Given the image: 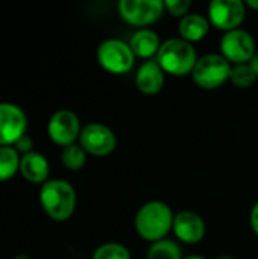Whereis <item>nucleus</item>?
<instances>
[{
	"label": "nucleus",
	"mask_w": 258,
	"mask_h": 259,
	"mask_svg": "<svg viewBox=\"0 0 258 259\" xmlns=\"http://www.w3.org/2000/svg\"><path fill=\"white\" fill-rule=\"evenodd\" d=\"M255 53L257 50L252 35L240 27L225 32L220 39V55L233 65L249 64Z\"/></svg>",
	"instance_id": "7"
},
{
	"label": "nucleus",
	"mask_w": 258,
	"mask_h": 259,
	"mask_svg": "<svg viewBox=\"0 0 258 259\" xmlns=\"http://www.w3.org/2000/svg\"><path fill=\"white\" fill-rule=\"evenodd\" d=\"M79 144L90 155L108 156L114 152L117 146V138L108 126L102 123H88L81 131Z\"/></svg>",
	"instance_id": "11"
},
{
	"label": "nucleus",
	"mask_w": 258,
	"mask_h": 259,
	"mask_svg": "<svg viewBox=\"0 0 258 259\" xmlns=\"http://www.w3.org/2000/svg\"><path fill=\"white\" fill-rule=\"evenodd\" d=\"M172 231L181 243L198 244L205 237V223L199 214L193 211H181L175 214Z\"/></svg>",
	"instance_id": "12"
},
{
	"label": "nucleus",
	"mask_w": 258,
	"mask_h": 259,
	"mask_svg": "<svg viewBox=\"0 0 258 259\" xmlns=\"http://www.w3.org/2000/svg\"><path fill=\"white\" fill-rule=\"evenodd\" d=\"M245 6H249V8L257 9L258 11V0H246L245 2Z\"/></svg>",
	"instance_id": "26"
},
{
	"label": "nucleus",
	"mask_w": 258,
	"mask_h": 259,
	"mask_svg": "<svg viewBox=\"0 0 258 259\" xmlns=\"http://www.w3.org/2000/svg\"><path fill=\"white\" fill-rule=\"evenodd\" d=\"M175 214L172 208L161 200H151L144 203L135 214L137 234L151 243L164 240L173 228Z\"/></svg>",
	"instance_id": "1"
},
{
	"label": "nucleus",
	"mask_w": 258,
	"mask_h": 259,
	"mask_svg": "<svg viewBox=\"0 0 258 259\" xmlns=\"http://www.w3.org/2000/svg\"><path fill=\"white\" fill-rule=\"evenodd\" d=\"M20 153L12 146L0 147V182L12 179L20 171Z\"/></svg>",
	"instance_id": "17"
},
{
	"label": "nucleus",
	"mask_w": 258,
	"mask_h": 259,
	"mask_svg": "<svg viewBox=\"0 0 258 259\" xmlns=\"http://www.w3.org/2000/svg\"><path fill=\"white\" fill-rule=\"evenodd\" d=\"M219 259H234V258H231V256H222V258H219Z\"/></svg>",
	"instance_id": "29"
},
{
	"label": "nucleus",
	"mask_w": 258,
	"mask_h": 259,
	"mask_svg": "<svg viewBox=\"0 0 258 259\" xmlns=\"http://www.w3.org/2000/svg\"><path fill=\"white\" fill-rule=\"evenodd\" d=\"M257 76L252 71L249 64H239V65H233L231 68V74H230V82L237 87V88H249L254 85Z\"/></svg>",
	"instance_id": "20"
},
{
	"label": "nucleus",
	"mask_w": 258,
	"mask_h": 259,
	"mask_svg": "<svg viewBox=\"0 0 258 259\" xmlns=\"http://www.w3.org/2000/svg\"><path fill=\"white\" fill-rule=\"evenodd\" d=\"M249 65H251L252 71L255 73V76H257V79H258V53H255V55H254V58L249 61Z\"/></svg>",
	"instance_id": "25"
},
{
	"label": "nucleus",
	"mask_w": 258,
	"mask_h": 259,
	"mask_svg": "<svg viewBox=\"0 0 258 259\" xmlns=\"http://www.w3.org/2000/svg\"><path fill=\"white\" fill-rule=\"evenodd\" d=\"M81 121L79 117L70 109H59L49 118L47 123V134L49 138L62 149L71 146L79 140L81 135Z\"/></svg>",
	"instance_id": "8"
},
{
	"label": "nucleus",
	"mask_w": 258,
	"mask_h": 259,
	"mask_svg": "<svg viewBox=\"0 0 258 259\" xmlns=\"http://www.w3.org/2000/svg\"><path fill=\"white\" fill-rule=\"evenodd\" d=\"M164 74L166 73L163 71V68L157 62V59L144 61L137 70L135 85H137L138 91H141L143 94H148V96L157 94L164 87V80H166Z\"/></svg>",
	"instance_id": "13"
},
{
	"label": "nucleus",
	"mask_w": 258,
	"mask_h": 259,
	"mask_svg": "<svg viewBox=\"0 0 258 259\" xmlns=\"http://www.w3.org/2000/svg\"><path fill=\"white\" fill-rule=\"evenodd\" d=\"M233 65L217 53L204 55L198 59L192 77L193 82L202 90H216L230 80Z\"/></svg>",
	"instance_id": "4"
},
{
	"label": "nucleus",
	"mask_w": 258,
	"mask_h": 259,
	"mask_svg": "<svg viewBox=\"0 0 258 259\" xmlns=\"http://www.w3.org/2000/svg\"><path fill=\"white\" fill-rule=\"evenodd\" d=\"M91 259H131V253L123 244L105 243L94 250Z\"/></svg>",
	"instance_id": "21"
},
{
	"label": "nucleus",
	"mask_w": 258,
	"mask_h": 259,
	"mask_svg": "<svg viewBox=\"0 0 258 259\" xmlns=\"http://www.w3.org/2000/svg\"><path fill=\"white\" fill-rule=\"evenodd\" d=\"M192 6L190 0H166L164 2V9L173 15V17H181L184 18L186 15H189V9Z\"/></svg>",
	"instance_id": "22"
},
{
	"label": "nucleus",
	"mask_w": 258,
	"mask_h": 259,
	"mask_svg": "<svg viewBox=\"0 0 258 259\" xmlns=\"http://www.w3.org/2000/svg\"><path fill=\"white\" fill-rule=\"evenodd\" d=\"M14 259H32L30 256H27V255H17Z\"/></svg>",
	"instance_id": "28"
},
{
	"label": "nucleus",
	"mask_w": 258,
	"mask_h": 259,
	"mask_svg": "<svg viewBox=\"0 0 258 259\" xmlns=\"http://www.w3.org/2000/svg\"><path fill=\"white\" fill-rule=\"evenodd\" d=\"M61 161H62V165L67 168V170H71V171H78L81 170L85 162H87V152L82 149L81 144H71V146H67L62 149V153H61Z\"/></svg>",
	"instance_id": "19"
},
{
	"label": "nucleus",
	"mask_w": 258,
	"mask_h": 259,
	"mask_svg": "<svg viewBox=\"0 0 258 259\" xmlns=\"http://www.w3.org/2000/svg\"><path fill=\"white\" fill-rule=\"evenodd\" d=\"M40 203L53 222H67L76 209V191L64 179H50L40 188Z\"/></svg>",
	"instance_id": "2"
},
{
	"label": "nucleus",
	"mask_w": 258,
	"mask_h": 259,
	"mask_svg": "<svg viewBox=\"0 0 258 259\" xmlns=\"http://www.w3.org/2000/svg\"><path fill=\"white\" fill-rule=\"evenodd\" d=\"M245 17L246 8L242 0H213L208 5V21L220 30L239 29Z\"/></svg>",
	"instance_id": "10"
},
{
	"label": "nucleus",
	"mask_w": 258,
	"mask_h": 259,
	"mask_svg": "<svg viewBox=\"0 0 258 259\" xmlns=\"http://www.w3.org/2000/svg\"><path fill=\"white\" fill-rule=\"evenodd\" d=\"M198 59L193 44L182 38H170L164 41L157 55V62L163 71L172 76L192 74Z\"/></svg>",
	"instance_id": "3"
},
{
	"label": "nucleus",
	"mask_w": 258,
	"mask_h": 259,
	"mask_svg": "<svg viewBox=\"0 0 258 259\" xmlns=\"http://www.w3.org/2000/svg\"><path fill=\"white\" fill-rule=\"evenodd\" d=\"M96 58L99 65L111 74H125L134 67L135 55L132 53L129 42L117 38L105 39L99 44Z\"/></svg>",
	"instance_id": "5"
},
{
	"label": "nucleus",
	"mask_w": 258,
	"mask_h": 259,
	"mask_svg": "<svg viewBox=\"0 0 258 259\" xmlns=\"http://www.w3.org/2000/svg\"><path fill=\"white\" fill-rule=\"evenodd\" d=\"M21 156L23 155H27V153H30V152H33V140L26 134L24 137H21L14 146H12Z\"/></svg>",
	"instance_id": "23"
},
{
	"label": "nucleus",
	"mask_w": 258,
	"mask_h": 259,
	"mask_svg": "<svg viewBox=\"0 0 258 259\" xmlns=\"http://www.w3.org/2000/svg\"><path fill=\"white\" fill-rule=\"evenodd\" d=\"M164 2L160 0H120L119 14L131 26L146 29L164 14Z\"/></svg>",
	"instance_id": "6"
},
{
	"label": "nucleus",
	"mask_w": 258,
	"mask_h": 259,
	"mask_svg": "<svg viewBox=\"0 0 258 259\" xmlns=\"http://www.w3.org/2000/svg\"><path fill=\"white\" fill-rule=\"evenodd\" d=\"M184 259H207V258H204V256H199V255H192V256H187V258H184Z\"/></svg>",
	"instance_id": "27"
},
{
	"label": "nucleus",
	"mask_w": 258,
	"mask_h": 259,
	"mask_svg": "<svg viewBox=\"0 0 258 259\" xmlns=\"http://www.w3.org/2000/svg\"><path fill=\"white\" fill-rule=\"evenodd\" d=\"M49 171H50V165L43 153L33 150L21 156L20 173L27 182L43 185L49 181Z\"/></svg>",
	"instance_id": "14"
},
{
	"label": "nucleus",
	"mask_w": 258,
	"mask_h": 259,
	"mask_svg": "<svg viewBox=\"0 0 258 259\" xmlns=\"http://www.w3.org/2000/svg\"><path fill=\"white\" fill-rule=\"evenodd\" d=\"M249 222H251V228L254 231V234L258 237V202L252 206V211H251V217H249Z\"/></svg>",
	"instance_id": "24"
},
{
	"label": "nucleus",
	"mask_w": 258,
	"mask_h": 259,
	"mask_svg": "<svg viewBox=\"0 0 258 259\" xmlns=\"http://www.w3.org/2000/svg\"><path fill=\"white\" fill-rule=\"evenodd\" d=\"M27 131V115L15 103L0 102V147L14 146Z\"/></svg>",
	"instance_id": "9"
},
{
	"label": "nucleus",
	"mask_w": 258,
	"mask_h": 259,
	"mask_svg": "<svg viewBox=\"0 0 258 259\" xmlns=\"http://www.w3.org/2000/svg\"><path fill=\"white\" fill-rule=\"evenodd\" d=\"M161 41L157 32L151 30V29H138L137 32L132 33L131 41H129V47L132 50V53L138 58H144L149 59L154 55H158V50L161 47Z\"/></svg>",
	"instance_id": "15"
},
{
	"label": "nucleus",
	"mask_w": 258,
	"mask_h": 259,
	"mask_svg": "<svg viewBox=\"0 0 258 259\" xmlns=\"http://www.w3.org/2000/svg\"><path fill=\"white\" fill-rule=\"evenodd\" d=\"M210 30V21L201 14H189L181 18L178 32L179 38L186 39L187 42H198L205 38Z\"/></svg>",
	"instance_id": "16"
},
{
	"label": "nucleus",
	"mask_w": 258,
	"mask_h": 259,
	"mask_svg": "<svg viewBox=\"0 0 258 259\" xmlns=\"http://www.w3.org/2000/svg\"><path fill=\"white\" fill-rule=\"evenodd\" d=\"M148 259H184L181 247L172 240H160L152 243L148 250Z\"/></svg>",
	"instance_id": "18"
}]
</instances>
